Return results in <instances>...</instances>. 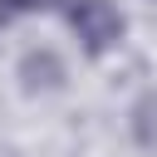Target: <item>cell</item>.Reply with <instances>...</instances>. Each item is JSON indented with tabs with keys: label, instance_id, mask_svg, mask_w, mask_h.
<instances>
[{
	"label": "cell",
	"instance_id": "cell-1",
	"mask_svg": "<svg viewBox=\"0 0 157 157\" xmlns=\"http://www.w3.org/2000/svg\"><path fill=\"white\" fill-rule=\"evenodd\" d=\"M69 25H74V34H78V44L88 54L118 49L123 44V29H128V20H123V10L113 0H74L69 5Z\"/></svg>",
	"mask_w": 157,
	"mask_h": 157
},
{
	"label": "cell",
	"instance_id": "cell-2",
	"mask_svg": "<svg viewBox=\"0 0 157 157\" xmlns=\"http://www.w3.org/2000/svg\"><path fill=\"white\" fill-rule=\"evenodd\" d=\"M10 5V15H25V10H54L59 0H5Z\"/></svg>",
	"mask_w": 157,
	"mask_h": 157
},
{
	"label": "cell",
	"instance_id": "cell-3",
	"mask_svg": "<svg viewBox=\"0 0 157 157\" xmlns=\"http://www.w3.org/2000/svg\"><path fill=\"white\" fill-rule=\"evenodd\" d=\"M5 15H10V5H5V0H0V25H5Z\"/></svg>",
	"mask_w": 157,
	"mask_h": 157
}]
</instances>
